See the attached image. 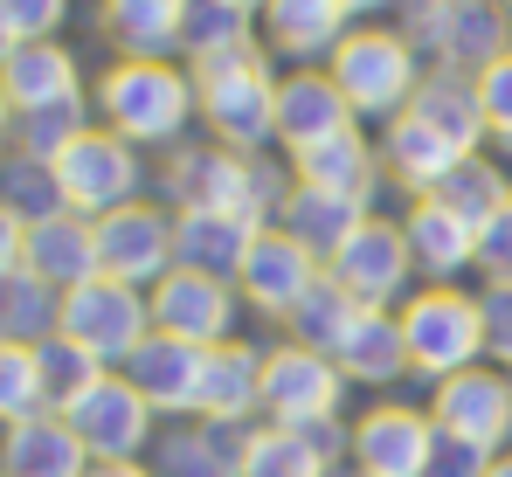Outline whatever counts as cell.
Wrapping results in <instances>:
<instances>
[{
	"label": "cell",
	"mask_w": 512,
	"mask_h": 477,
	"mask_svg": "<svg viewBox=\"0 0 512 477\" xmlns=\"http://www.w3.org/2000/svg\"><path fill=\"white\" fill-rule=\"evenodd\" d=\"M243 477H333V464H326L298 429L256 422V429H250V450H243Z\"/></svg>",
	"instance_id": "obj_37"
},
{
	"label": "cell",
	"mask_w": 512,
	"mask_h": 477,
	"mask_svg": "<svg viewBox=\"0 0 512 477\" xmlns=\"http://www.w3.org/2000/svg\"><path fill=\"white\" fill-rule=\"evenodd\" d=\"M436 201H443L450 215H464L471 229H485L492 215L512 208V180H506V166H499L492 153H464L457 166H450V180L436 187Z\"/></svg>",
	"instance_id": "obj_34"
},
{
	"label": "cell",
	"mask_w": 512,
	"mask_h": 477,
	"mask_svg": "<svg viewBox=\"0 0 512 477\" xmlns=\"http://www.w3.org/2000/svg\"><path fill=\"white\" fill-rule=\"evenodd\" d=\"M160 187H167L173 215L180 208H215V215H250V222H277L284 194L298 180H284V166L270 153H229V146H173L160 166Z\"/></svg>",
	"instance_id": "obj_1"
},
{
	"label": "cell",
	"mask_w": 512,
	"mask_h": 477,
	"mask_svg": "<svg viewBox=\"0 0 512 477\" xmlns=\"http://www.w3.org/2000/svg\"><path fill=\"white\" fill-rule=\"evenodd\" d=\"M326 277L340 284L353 305H367V312H402V305H409V284H416V256H409L402 222L367 215V222L340 242V256L326 263Z\"/></svg>",
	"instance_id": "obj_9"
},
{
	"label": "cell",
	"mask_w": 512,
	"mask_h": 477,
	"mask_svg": "<svg viewBox=\"0 0 512 477\" xmlns=\"http://www.w3.org/2000/svg\"><path fill=\"white\" fill-rule=\"evenodd\" d=\"M14 270H28V222L14 208H0V277H14Z\"/></svg>",
	"instance_id": "obj_47"
},
{
	"label": "cell",
	"mask_w": 512,
	"mask_h": 477,
	"mask_svg": "<svg viewBox=\"0 0 512 477\" xmlns=\"http://www.w3.org/2000/svg\"><path fill=\"white\" fill-rule=\"evenodd\" d=\"M374 153H381V173H388V180H395V187H402L409 201H423V194H436V187L450 180V166L464 159L457 146H443V139L429 132L423 118H409V111L381 125Z\"/></svg>",
	"instance_id": "obj_28"
},
{
	"label": "cell",
	"mask_w": 512,
	"mask_h": 477,
	"mask_svg": "<svg viewBox=\"0 0 512 477\" xmlns=\"http://www.w3.org/2000/svg\"><path fill=\"white\" fill-rule=\"evenodd\" d=\"M263 236V222L250 215H215V208H180L173 215V263L180 270H201V277H222L236 284L250 242Z\"/></svg>",
	"instance_id": "obj_23"
},
{
	"label": "cell",
	"mask_w": 512,
	"mask_h": 477,
	"mask_svg": "<svg viewBox=\"0 0 512 477\" xmlns=\"http://www.w3.org/2000/svg\"><path fill=\"white\" fill-rule=\"evenodd\" d=\"M319 277H326V263H319L305 242H291L277 222H270V229L250 242L243 270H236V298H243L250 312H263V318H277V325H284V318L312 298V284H319Z\"/></svg>",
	"instance_id": "obj_16"
},
{
	"label": "cell",
	"mask_w": 512,
	"mask_h": 477,
	"mask_svg": "<svg viewBox=\"0 0 512 477\" xmlns=\"http://www.w3.org/2000/svg\"><path fill=\"white\" fill-rule=\"evenodd\" d=\"M56 332H63V291H49V284L28 277V270L0 277V339L42 346V339H56Z\"/></svg>",
	"instance_id": "obj_35"
},
{
	"label": "cell",
	"mask_w": 512,
	"mask_h": 477,
	"mask_svg": "<svg viewBox=\"0 0 512 477\" xmlns=\"http://www.w3.org/2000/svg\"><path fill=\"white\" fill-rule=\"evenodd\" d=\"M409 118H423L429 132H436L443 146H457V153H485V146H492L478 77H464V70H436V63H429L423 83H416V97H409Z\"/></svg>",
	"instance_id": "obj_24"
},
{
	"label": "cell",
	"mask_w": 512,
	"mask_h": 477,
	"mask_svg": "<svg viewBox=\"0 0 512 477\" xmlns=\"http://www.w3.org/2000/svg\"><path fill=\"white\" fill-rule=\"evenodd\" d=\"M333 367H340L353 388H395L402 374H416V367H409L402 318H395V312H360V318H353V332L340 339V353H333Z\"/></svg>",
	"instance_id": "obj_30"
},
{
	"label": "cell",
	"mask_w": 512,
	"mask_h": 477,
	"mask_svg": "<svg viewBox=\"0 0 512 477\" xmlns=\"http://www.w3.org/2000/svg\"><path fill=\"white\" fill-rule=\"evenodd\" d=\"M187 77H194V104H201V125L215 132V146H229V153L277 146V56L263 42L187 63Z\"/></svg>",
	"instance_id": "obj_3"
},
{
	"label": "cell",
	"mask_w": 512,
	"mask_h": 477,
	"mask_svg": "<svg viewBox=\"0 0 512 477\" xmlns=\"http://www.w3.org/2000/svg\"><path fill=\"white\" fill-rule=\"evenodd\" d=\"M63 339H77L97 367L118 374L153 339V305H146V291H132L118 277H90L77 291H63Z\"/></svg>",
	"instance_id": "obj_8"
},
{
	"label": "cell",
	"mask_w": 512,
	"mask_h": 477,
	"mask_svg": "<svg viewBox=\"0 0 512 477\" xmlns=\"http://www.w3.org/2000/svg\"><path fill=\"white\" fill-rule=\"evenodd\" d=\"M49 166H56V187H63V208L70 215H90L97 222V215H111L125 201H146V159H139V146H125L104 125L77 132Z\"/></svg>",
	"instance_id": "obj_7"
},
{
	"label": "cell",
	"mask_w": 512,
	"mask_h": 477,
	"mask_svg": "<svg viewBox=\"0 0 512 477\" xmlns=\"http://www.w3.org/2000/svg\"><path fill=\"white\" fill-rule=\"evenodd\" d=\"M111 63H180V0H97Z\"/></svg>",
	"instance_id": "obj_25"
},
{
	"label": "cell",
	"mask_w": 512,
	"mask_h": 477,
	"mask_svg": "<svg viewBox=\"0 0 512 477\" xmlns=\"http://www.w3.org/2000/svg\"><path fill=\"white\" fill-rule=\"evenodd\" d=\"M346 132H360V118L326 70H284L277 77V146H284V159L312 153L326 139H346Z\"/></svg>",
	"instance_id": "obj_17"
},
{
	"label": "cell",
	"mask_w": 512,
	"mask_h": 477,
	"mask_svg": "<svg viewBox=\"0 0 512 477\" xmlns=\"http://www.w3.org/2000/svg\"><path fill=\"white\" fill-rule=\"evenodd\" d=\"M478 270H485V284H512V208L478 229Z\"/></svg>",
	"instance_id": "obj_46"
},
{
	"label": "cell",
	"mask_w": 512,
	"mask_h": 477,
	"mask_svg": "<svg viewBox=\"0 0 512 477\" xmlns=\"http://www.w3.org/2000/svg\"><path fill=\"white\" fill-rule=\"evenodd\" d=\"M250 429L243 422H187L160 436V477H243Z\"/></svg>",
	"instance_id": "obj_31"
},
{
	"label": "cell",
	"mask_w": 512,
	"mask_h": 477,
	"mask_svg": "<svg viewBox=\"0 0 512 477\" xmlns=\"http://www.w3.org/2000/svg\"><path fill=\"white\" fill-rule=\"evenodd\" d=\"M485 477H512V450H499V457H492V471Z\"/></svg>",
	"instance_id": "obj_51"
},
{
	"label": "cell",
	"mask_w": 512,
	"mask_h": 477,
	"mask_svg": "<svg viewBox=\"0 0 512 477\" xmlns=\"http://www.w3.org/2000/svg\"><path fill=\"white\" fill-rule=\"evenodd\" d=\"M395 318H402V339H409V367L423 374L429 388L485 360V312H478V298L457 291V284H423V291H409V305Z\"/></svg>",
	"instance_id": "obj_6"
},
{
	"label": "cell",
	"mask_w": 512,
	"mask_h": 477,
	"mask_svg": "<svg viewBox=\"0 0 512 477\" xmlns=\"http://www.w3.org/2000/svg\"><path fill=\"white\" fill-rule=\"evenodd\" d=\"M0 477H90V450L49 408V415H28V422L0 429Z\"/></svg>",
	"instance_id": "obj_26"
},
{
	"label": "cell",
	"mask_w": 512,
	"mask_h": 477,
	"mask_svg": "<svg viewBox=\"0 0 512 477\" xmlns=\"http://www.w3.org/2000/svg\"><path fill=\"white\" fill-rule=\"evenodd\" d=\"M35 360H42V388H49V408H56V415H63L70 401H84L90 388L111 374V367H97L84 346H77V339H63V332H56V339H42V346H35Z\"/></svg>",
	"instance_id": "obj_40"
},
{
	"label": "cell",
	"mask_w": 512,
	"mask_h": 477,
	"mask_svg": "<svg viewBox=\"0 0 512 477\" xmlns=\"http://www.w3.org/2000/svg\"><path fill=\"white\" fill-rule=\"evenodd\" d=\"M0 208H14L28 229L49 222V215H63L56 166H42V159H28V153H0Z\"/></svg>",
	"instance_id": "obj_38"
},
{
	"label": "cell",
	"mask_w": 512,
	"mask_h": 477,
	"mask_svg": "<svg viewBox=\"0 0 512 477\" xmlns=\"http://www.w3.org/2000/svg\"><path fill=\"white\" fill-rule=\"evenodd\" d=\"M256 415H263V346H250V339L208 346L194 422H243V429H256Z\"/></svg>",
	"instance_id": "obj_22"
},
{
	"label": "cell",
	"mask_w": 512,
	"mask_h": 477,
	"mask_svg": "<svg viewBox=\"0 0 512 477\" xmlns=\"http://www.w3.org/2000/svg\"><path fill=\"white\" fill-rule=\"evenodd\" d=\"M360 312H367V305H353L333 277H319V284H312V298L284 318V339H298V346H312V353H326V360H333V353H340V339L353 332V318H360Z\"/></svg>",
	"instance_id": "obj_36"
},
{
	"label": "cell",
	"mask_w": 512,
	"mask_h": 477,
	"mask_svg": "<svg viewBox=\"0 0 512 477\" xmlns=\"http://www.w3.org/2000/svg\"><path fill=\"white\" fill-rule=\"evenodd\" d=\"M429 457H436V422H429V408L374 401V408L353 422L346 464L360 477H429Z\"/></svg>",
	"instance_id": "obj_14"
},
{
	"label": "cell",
	"mask_w": 512,
	"mask_h": 477,
	"mask_svg": "<svg viewBox=\"0 0 512 477\" xmlns=\"http://www.w3.org/2000/svg\"><path fill=\"white\" fill-rule=\"evenodd\" d=\"M90 477H160L153 464H90Z\"/></svg>",
	"instance_id": "obj_49"
},
{
	"label": "cell",
	"mask_w": 512,
	"mask_h": 477,
	"mask_svg": "<svg viewBox=\"0 0 512 477\" xmlns=\"http://www.w3.org/2000/svg\"><path fill=\"white\" fill-rule=\"evenodd\" d=\"M14 146V104H7V90H0V153Z\"/></svg>",
	"instance_id": "obj_50"
},
{
	"label": "cell",
	"mask_w": 512,
	"mask_h": 477,
	"mask_svg": "<svg viewBox=\"0 0 512 477\" xmlns=\"http://www.w3.org/2000/svg\"><path fill=\"white\" fill-rule=\"evenodd\" d=\"M499 7H506V14H512V0H499Z\"/></svg>",
	"instance_id": "obj_55"
},
{
	"label": "cell",
	"mask_w": 512,
	"mask_h": 477,
	"mask_svg": "<svg viewBox=\"0 0 512 477\" xmlns=\"http://www.w3.org/2000/svg\"><path fill=\"white\" fill-rule=\"evenodd\" d=\"M423 70H429L423 49H416L395 21H353V28L340 35V49L326 56V77L340 83V97L353 104V118H374V125H388V118L409 111Z\"/></svg>",
	"instance_id": "obj_4"
},
{
	"label": "cell",
	"mask_w": 512,
	"mask_h": 477,
	"mask_svg": "<svg viewBox=\"0 0 512 477\" xmlns=\"http://www.w3.org/2000/svg\"><path fill=\"white\" fill-rule=\"evenodd\" d=\"M90 111L125 146H187V125L201 118L187 63H111L90 83Z\"/></svg>",
	"instance_id": "obj_2"
},
{
	"label": "cell",
	"mask_w": 512,
	"mask_h": 477,
	"mask_svg": "<svg viewBox=\"0 0 512 477\" xmlns=\"http://www.w3.org/2000/svg\"><path fill=\"white\" fill-rule=\"evenodd\" d=\"M478 312H485V353L512 374V284H485Z\"/></svg>",
	"instance_id": "obj_44"
},
{
	"label": "cell",
	"mask_w": 512,
	"mask_h": 477,
	"mask_svg": "<svg viewBox=\"0 0 512 477\" xmlns=\"http://www.w3.org/2000/svg\"><path fill=\"white\" fill-rule=\"evenodd\" d=\"M229 7H243V14H263V7H270V0H229Z\"/></svg>",
	"instance_id": "obj_52"
},
{
	"label": "cell",
	"mask_w": 512,
	"mask_h": 477,
	"mask_svg": "<svg viewBox=\"0 0 512 477\" xmlns=\"http://www.w3.org/2000/svg\"><path fill=\"white\" fill-rule=\"evenodd\" d=\"M395 28L423 49V63L464 70V77L492 70L512 49V14L499 0H402Z\"/></svg>",
	"instance_id": "obj_5"
},
{
	"label": "cell",
	"mask_w": 512,
	"mask_h": 477,
	"mask_svg": "<svg viewBox=\"0 0 512 477\" xmlns=\"http://www.w3.org/2000/svg\"><path fill=\"white\" fill-rule=\"evenodd\" d=\"M340 395H346V374L326 353H312L298 339L263 346V422H277V429L333 422L340 415Z\"/></svg>",
	"instance_id": "obj_10"
},
{
	"label": "cell",
	"mask_w": 512,
	"mask_h": 477,
	"mask_svg": "<svg viewBox=\"0 0 512 477\" xmlns=\"http://www.w3.org/2000/svg\"><path fill=\"white\" fill-rule=\"evenodd\" d=\"M402 236H409V256H416L423 284H457L464 270H478V229L464 215H450L436 194L402 208Z\"/></svg>",
	"instance_id": "obj_21"
},
{
	"label": "cell",
	"mask_w": 512,
	"mask_h": 477,
	"mask_svg": "<svg viewBox=\"0 0 512 477\" xmlns=\"http://www.w3.org/2000/svg\"><path fill=\"white\" fill-rule=\"evenodd\" d=\"M353 7V21H388V14H402V0H346Z\"/></svg>",
	"instance_id": "obj_48"
},
{
	"label": "cell",
	"mask_w": 512,
	"mask_h": 477,
	"mask_svg": "<svg viewBox=\"0 0 512 477\" xmlns=\"http://www.w3.org/2000/svg\"><path fill=\"white\" fill-rule=\"evenodd\" d=\"M28 415H49L42 360H35V346L0 339V429H14V422H28Z\"/></svg>",
	"instance_id": "obj_41"
},
{
	"label": "cell",
	"mask_w": 512,
	"mask_h": 477,
	"mask_svg": "<svg viewBox=\"0 0 512 477\" xmlns=\"http://www.w3.org/2000/svg\"><path fill=\"white\" fill-rule=\"evenodd\" d=\"M0 90H7L14 118H21V111H49V104H77V97H90L84 90V63H77L70 42H14L7 63H0Z\"/></svg>",
	"instance_id": "obj_20"
},
{
	"label": "cell",
	"mask_w": 512,
	"mask_h": 477,
	"mask_svg": "<svg viewBox=\"0 0 512 477\" xmlns=\"http://www.w3.org/2000/svg\"><path fill=\"white\" fill-rule=\"evenodd\" d=\"M478 97H485V132H492V146L512 153V49L492 70H478Z\"/></svg>",
	"instance_id": "obj_43"
},
{
	"label": "cell",
	"mask_w": 512,
	"mask_h": 477,
	"mask_svg": "<svg viewBox=\"0 0 512 477\" xmlns=\"http://www.w3.org/2000/svg\"><path fill=\"white\" fill-rule=\"evenodd\" d=\"M90 125H97L90 97H77V104H49V111H21V118H14V146H7V153H28V159H42V166H49V159L63 153L77 132H90Z\"/></svg>",
	"instance_id": "obj_39"
},
{
	"label": "cell",
	"mask_w": 512,
	"mask_h": 477,
	"mask_svg": "<svg viewBox=\"0 0 512 477\" xmlns=\"http://www.w3.org/2000/svg\"><path fill=\"white\" fill-rule=\"evenodd\" d=\"M28 277H42L49 291H77L90 277H104L97 270V222L90 215H49V222H35L28 229Z\"/></svg>",
	"instance_id": "obj_29"
},
{
	"label": "cell",
	"mask_w": 512,
	"mask_h": 477,
	"mask_svg": "<svg viewBox=\"0 0 512 477\" xmlns=\"http://www.w3.org/2000/svg\"><path fill=\"white\" fill-rule=\"evenodd\" d=\"M97 270L132 284V291H153L173 270V208L125 201V208L97 215Z\"/></svg>",
	"instance_id": "obj_13"
},
{
	"label": "cell",
	"mask_w": 512,
	"mask_h": 477,
	"mask_svg": "<svg viewBox=\"0 0 512 477\" xmlns=\"http://www.w3.org/2000/svg\"><path fill=\"white\" fill-rule=\"evenodd\" d=\"M333 477H360V471H333Z\"/></svg>",
	"instance_id": "obj_54"
},
{
	"label": "cell",
	"mask_w": 512,
	"mask_h": 477,
	"mask_svg": "<svg viewBox=\"0 0 512 477\" xmlns=\"http://www.w3.org/2000/svg\"><path fill=\"white\" fill-rule=\"evenodd\" d=\"M63 21H70V0H0L7 42H56Z\"/></svg>",
	"instance_id": "obj_42"
},
{
	"label": "cell",
	"mask_w": 512,
	"mask_h": 477,
	"mask_svg": "<svg viewBox=\"0 0 512 477\" xmlns=\"http://www.w3.org/2000/svg\"><path fill=\"white\" fill-rule=\"evenodd\" d=\"M374 208H360V201H346V194H319V187H291L284 194V208H277V229L291 242H305L319 263H333L340 256V242L367 222Z\"/></svg>",
	"instance_id": "obj_32"
},
{
	"label": "cell",
	"mask_w": 512,
	"mask_h": 477,
	"mask_svg": "<svg viewBox=\"0 0 512 477\" xmlns=\"http://www.w3.org/2000/svg\"><path fill=\"white\" fill-rule=\"evenodd\" d=\"M7 49H14V42H7V28H0V63H7Z\"/></svg>",
	"instance_id": "obj_53"
},
{
	"label": "cell",
	"mask_w": 512,
	"mask_h": 477,
	"mask_svg": "<svg viewBox=\"0 0 512 477\" xmlns=\"http://www.w3.org/2000/svg\"><path fill=\"white\" fill-rule=\"evenodd\" d=\"M146 305H153V332L187 339V346H222V339H236V312H243L236 284L201 277V270H180V263L146 291Z\"/></svg>",
	"instance_id": "obj_15"
},
{
	"label": "cell",
	"mask_w": 512,
	"mask_h": 477,
	"mask_svg": "<svg viewBox=\"0 0 512 477\" xmlns=\"http://www.w3.org/2000/svg\"><path fill=\"white\" fill-rule=\"evenodd\" d=\"M291 180L298 187H319V194H346V201H360V208H374L381 201V153H374V139L367 132H346V139H326V146H312V153L291 159Z\"/></svg>",
	"instance_id": "obj_27"
},
{
	"label": "cell",
	"mask_w": 512,
	"mask_h": 477,
	"mask_svg": "<svg viewBox=\"0 0 512 477\" xmlns=\"http://www.w3.org/2000/svg\"><path fill=\"white\" fill-rule=\"evenodd\" d=\"M492 471V450L464 443V436H443L436 429V457H429V477H485Z\"/></svg>",
	"instance_id": "obj_45"
},
{
	"label": "cell",
	"mask_w": 512,
	"mask_h": 477,
	"mask_svg": "<svg viewBox=\"0 0 512 477\" xmlns=\"http://www.w3.org/2000/svg\"><path fill=\"white\" fill-rule=\"evenodd\" d=\"M353 28V7L346 0H270L256 14V35L277 63L291 70H326V56L340 49V35Z\"/></svg>",
	"instance_id": "obj_18"
},
{
	"label": "cell",
	"mask_w": 512,
	"mask_h": 477,
	"mask_svg": "<svg viewBox=\"0 0 512 477\" xmlns=\"http://www.w3.org/2000/svg\"><path fill=\"white\" fill-rule=\"evenodd\" d=\"M201 367H208V346H187V339H167V332H153L118 374L146 395L153 415H173V422H187L194 408H201Z\"/></svg>",
	"instance_id": "obj_19"
},
{
	"label": "cell",
	"mask_w": 512,
	"mask_h": 477,
	"mask_svg": "<svg viewBox=\"0 0 512 477\" xmlns=\"http://www.w3.org/2000/svg\"><path fill=\"white\" fill-rule=\"evenodd\" d=\"M256 14L229 7V0H180V63H208V56H229V49H250Z\"/></svg>",
	"instance_id": "obj_33"
},
{
	"label": "cell",
	"mask_w": 512,
	"mask_h": 477,
	"mask_svg": "<svg viewBox=\"0 0 512 477\" xmlns=\"http://www.w3.org/2000/svg\"><path fill=\"white\" fill-rule=\"evenodd\" d=\"M429 422L443 429V436H464V443H478V450H512V374L506 367H464V374H450V381H436L429 388Z\"/></svg>",
	"instance_id": "obj_12"
},
{
	"label": "cell",
	"mask_w": 512,
	"mask_h": 477,
	"mask_svg": "<svg viewBox=\"0 0 512 477\" xmlns=\"http://www.w3.org/2000/svg\"><path fill=\"white\" fill-rule=\"evenodd\" d=\"M63 422L77 429L90 464H139V457L153 450V422H160V415L146 408V395H139L125 374H104L84 401L63 408Z\"/></svg>",
	"instance_id": "obj_11"
}]
</instances>
